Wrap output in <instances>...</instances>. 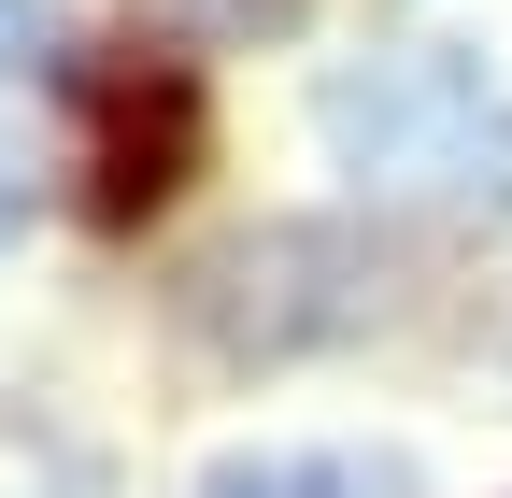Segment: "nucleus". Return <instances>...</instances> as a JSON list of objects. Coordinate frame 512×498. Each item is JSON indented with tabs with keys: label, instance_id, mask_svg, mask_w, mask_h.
<instances>
[{
	"label": "nucleus",
	"instance_id": "f257e3e1",
	"mask_svg": "<svg viewBox=\"0 0 512 498\" xmlns=\"http://www.w3.org/2000/svg\"><path fill=\"white\" fill-rule=\"evenodd\" d=\"M370 242L356 228H313V214H271L214 242L200 271H185V328L214 356H313V342H356L370 328Z\"/></svg>",
	"mask_w": 512,
	"mask_h": 498
},
{
	"label": "nucleus",
	"instance_id": "f03ea898",
	"mask_svg": "<svg viewBox=\"0 0 512 498\" xmlns=\"http://www.w3.org/2000/svg\"><path fill=\"white\" fill-rule=\"evenodd\" d=\"M470 114H484L470 57H384V72H342V86H328V143L370 157V171H427Z\"/></svg>",
	"mask_w": 512,
	"mask_h": 498
},
{
	"label": "nucleus",
	"instance_id": "7ed1b4c3",
	"mask_svg": "<svg viewBox=\"0 0 512 498\" xmlns=\"http://www.w3.org/2000/svg\"><path fill=\"white\" fill-rule=\"evenodd\" d=\"M185 143H200V86H185V72H143V86L100 114V185H86V200H100L114 228L157 214L171 185H185Z\"/></svg>",
	"mask_w": 512,
	"mask_h": 498
},
{
	"label": "nucleus",
	"instance_id": "20e7f679",
	"mask_svg": "<svg viewBox=\"0 0 512 498\" xmlns=\"http://www.w3.org/2000/svg\"><path fill=\"white\" fill-rule=\"evenodd\" d=\"M200 498H384L370 470H342V456H228Z\"/></svg>",
	"mask_w": 512,
	"mask_h": 498
},
{
	"label": "nucleus",
	"instance_id": "39448f33",
	"mask_svg": "<svg viewBox=\"0 0 512 498\" xmlns=\"http://www.w3.org/2000/svg\"><path fill=\"white\" fill-rule=\"evenodd\" d=\"M43 57V0H0V72H29Z\"/></svg>",
	"mask_w": 512,
	"mask_h": 498
},
{
	"label": "nucleus",
	"instance_id": "423d86ee",
	"mask_svg": "<svg viewBox=\"0 0 512 498\" xmlns=\"http://www.w3.org/2000/svg\"><path fill=\"white\" fill-rule=\"evenodd\" d=\"M15 228H29V185H15V171H0V242H15Z\"/></svg>",
	"mask_w": 512,
	"mask_h": 498
},
{
	"label": "nucleus",
	"instance_id": "0eeeda50",
	"mask_svg": "<svg viewBox=\"0 0 512 498\" xmlns=\"http://www.w3.org/2000/svg\"><path fill=\"white\" fill-rule=\"evenodd\" d=\"M498 157H512V129H498Z\"/></svg>",
	"mask_w": 512,
	"mask_h": 498
}]
</instances>
